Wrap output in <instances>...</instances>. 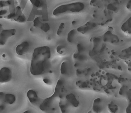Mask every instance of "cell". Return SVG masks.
<instances>
[{
  "label": "cell",
  "instance_id": "6da1fadb",
  "mask_svg": "<svg viewBox=\"0 0 131 113\" xmlns=\"http://www.w3.org/2000/svg\"><path fill=\"white\" fill-rule=\"evenodd\" d=\"M50 56L51 51L48 46H40L35 49L30 67L31 74L38 76L44 73L48 67Z\"/></svg>",
  "mask_w": 131,
  "mask_h": 113
},
{
  "label": "cell",
  "instance_id": "7a4b0ae2",
  "mask_svg": "<svg viewBox=\"0 0 131 113\" xmlns=\"http://www.w3.org/2000/svg\"><path fill=\"white\" fill-rule=\"evenodd\" d=\"M85 7L84 4L82 2H78L60 5L53 11V14L58 16L67 12H79L82 11Z\"/></svg>",
  "mask_w": 131,
  "mask_h": 113
},
{
  "label": "cell",
  "instance_id": "3957f363",
  "mask_svg": "<svg viewBox=\"0 0 131 113\" xmlns=\"http://www.w3.org/2000/svg\"><path fill=\"white\" fill-rule=\"evenodd\" d=\"M63 82L61 80H59L55 87L54 93L50 98L46 99L40 105V109L43 111H46L49 110L52 105L53 101L55 98L59 97L61 98L62 93L63 90Z\"/></svg>",
  "mask_w": 131,
  "mask_h": 113
},
{
  "label": "cell",
  "instance_id": "277c9868",
  "mask_svg": "<svg viewBox=\"0 0 131 113\" xmlns=\"http://www.w3.org/2000/svg\"><path fill=\"white\" fill-rule=\"evenodd\" d=\"M16 33L15 29H4L2 30L0 33V45H5L9 38L14 36Z\"/></svg>",
  "mask_w": 131,
  "mask_h": 113
},
{
  "label": "cell",
  "instance_id": "5b68a950",
  "mask_svg": "<svg viewBox=\"0 0 131 113\" xmlns=\"http://www.w3.org/2000/svg\"><path fill=\"white\" fill-rule=\"evenodd\" d=\"M12 78V72L9 68L4 67L0 70V83L9 82Z\"/></svg>",
  "mask_w": 131,
  "mask_h": 113
},
{
  "label": "cell",
  "instance_id": "8992f818",
  "mask_svg": "<svg viewBox=\"0 0 131 113\" xmlns=\"http://www.w3.org/2000/svg\"><path fill=\"white\" fill-rule=\"evenodd\" d=\"M0 100L6 104L12 105L15 102L16 98L15 96L12 94L0 92Z\"/></svg>",
  "mask_w": 131,
  "mask_h": 113
},
{
  "label": "cell",
  "instance_id": "52a82bcc",
  "mask_svg": "<svg viewBox=\"0 0 131 113\" xmlns=\"http://www.w3.org/2000/svg\"><path fill=\"white\" fill-rule=\"evenodd\" d=\"M33 26L41 29L44 32H47L50 29V25L48 23H44L42 22L40 17H37L33 21Z\"/></svg>",
  "mask_w": 131,
  "mask_h": 113
},
{
  "label": "cell",
  "instance_id": "ba28073f",
  "mask_svg": "<svg viewBox=\"0 0 131 113\" xmlns=\"http://www.w3.org/2000/svg\"><path fill=\"white\" fill-rule=\"evenodd\" d=\"M30 43L27 41H24L17 45L16 48V53L18 55H23L28 51L30 48Z\"/></svg>",
  "mask_w": 131,
  "mask_h": 113
},
{
  "label": "cell",
  "instance_id": "9c48e42d",
  "mask_svg": "<svg viewBox=\"0 0 131 113\" xmlns=\"http://www.w3.org/2000/svg\"><path fill=\"white\" fill-rule=\"evenodd\" d=\"M21 8L20 6H17L16 7V14L13 20L18 22L24 23L26 22V18L22 13Z\"/></svg>",
  "mask_w": 131,
  "mask_h": 113
},
{
  "label": "cell",
  "instance_id": "30bf717a",
  "mask_svg": "<svg viewBox=\"0 0 131 113\" xmlns=\"http://www.w3.org/2000/svg\"><path fill=\"white\" fill-rule=\"evenodd\" d=\"M96 26V24L91 22H88L83 26H81L78 28V32L82 33H85L88 31L93 29Z\"/></svg>",
  "mask_w": 131,
  "mask_h": 113
},
{
  "label": "cell",
  "instance_id": "8fae6325",
  "mask_svg": "<svg viewBox=\"0 0 131 113\" xmlns=\"http://www.w3.org/2000/svg\"><path fill=\"white\" fill-rule=\"evenodd\" d=\"M104 40L105 42L116 43L118 42L119 39L117 36L113 35L110 31H108L104 35Z\"/></svg>",
  "mask_w": 131,
  "mask_h": 113
},
{
  "label": "cell",
  "instance_id": "7c38bea8",
  "mask_svg": "<svg viewBox=\"0 0 131 113\" xmlns=\"http://www.w3.org/2000/svg\"><path fill=\"white\" fill-rule=\"evenodd\" d=\"M27 96L30 102L32 104H35L38 102L39 98L37 92L35 90H30L27 93Z\"/></svg>",
  "mask_w": 131,
  "mask_h": 113
},
{
  "label": "cell",
  "instance_id": "4fadbf2b",
  "mask_svg": "<svg viewBox=\"0 0 131 113\" xmlns=\"http://www.w3.org/2000/svg\"><path fill=\"white\" fill-rule=\"evenodd\" d=\"M131 18H129L126 22L123 24L121 26V30L125 33L130 34L131 33Z\"/></svg>",
  "mask_w": 131,
  "mask_h": 113
},
{
  "label": "cell",
  "instance_id": "5bb4252c",
  "mask_svg": "<svg viewBox=\"0 0 131 113\" xmlns=\"http://www.w3.org/2000/svg\"><path fill=\"white\" fill-rule=\"evenodd\" d=\"M66 99L68 102L75 107H77L79 105V102L76 98L75 95L73 93L69 94L66 96Z\"/></svg>",
  "mask_w": 131,
  "mask_h": 113
},
{
  "label": "cell",
  "instance_id": "9a60e30c",
  "mask_svg": "<svg viewBox=\"0 0 131 113\" xmlns=\"http://www.w3.org/2000/svg\"><path fill=\"white\" fill-rule=\"evenodd\" d=\"M101 100L100 98L96 99L95 100L93 105V110L95 112H100L101 110L102 106L101 105Z\"/></svg>",
  "mask_w": 131,
  "mask_h": 113
},
{
  "label": "cell",
  "instance_id": "2e32d148",
  "mask_svg": "<svg viewBox=\"0 0 131 113\" xmlns=\"http://www.w3.org/2000/svg\"><path fill=\"white\" fill-rule=\"evenodd\" d=\"M59 106L62 113L67 112V103L64 100H61L59 103Z\"/></svg>",
  "mask_w": 131,
  "mask_h": 113
},
{
  "label": "cell",
  "instance_id": "e0dca14e",
  "mask_svg": "<svg viewBox=\"0 0 131 113\" xmlns=\"http://www.w3.org/2000/svg\"><path fill=\"white\" fill-rule=\"evenodd\" d=\"M76 32L75 30L73 29L68 33L67 35V40L68 42L71 43L73 42L74 37L75 36V34H76Z\"/></svg>",
  "mask_w": 131,
  "mask_h": 113
},
{
  "label": "cell",
  "instance_id": "ac0fdd59",
  "mask_svg": "<svg viewBox=\"0 0 131 113\" xmlns=\"http://www.w3.org/2000/svg\"><path fill=\"white\" fill-rule=\"evenodd\" d=\"M67 63L66 62H63L62 63L61 66V72L62 74H66L68 72Z\"/></svg>",
  "mask_w": 131,
  "mask_h": 113
},
{
  "label": "cell",
  "instance_id": "d6986e66",
  "mask_svg": "<svg viewBox=\"0 0 131 113\" xmlns=\"http://www.w3.org/2000/svg\"><path fill=\"white\" fill-rule=\"evenodd\" d=\"M33 6L37 8H40L42 7V3L41 0H30Z\"/></svg>",
  "mask_w": 131,
  "mask_h": 113
},
{
  "label": "cell",
  "instance_id": "ffe728a7",
  "mask_svg": "<svg viewBox=\"0 0 131 113\" xmlns=\"http://www.w3.org/2000/svg\"><path fill=\"white\" fill-rule=\"evenodd\" d=\"M108 109L112 112H116L118 109V107L113 102H111L108 105Z\"/></svg>",
  "mask_w": 131,
  "mask_h": 113
},
{
  "label": "cell",
  "instance_id": "44dd1931",
  "mask_svg": "<svg viewBox=\"0 0 131 113\" xmlns=\"http://www.w3.org/2000/svg\"><path fill=\"white\" fill-rule=\"evenodd\" d=\"M64 23L63 22L61 23L59 25V27L58 29L57 30V34L58 35H60L62 33L63 29H64Z\"/></svg>",
  "mask_w": 131,
  "mask_h": 113
},
{
  "label": "cell",
  "instance_id": "7402d4cb",
  "mask_svg": "<svg viewBox=\"0 0 131 113\" xmlns=\"http://www.w3.org/2000/svg\"><path fill=\"white\" fill-rule=\"evenodd\" d=\"M64 48V47L63 46H58L57 48V51L59 53L61 54L63 52V49Z\"/></svg>",
  "mask_w": 131,
  "mask_h": 113
},
{
  "label": "cell",
  "instance_id": "603a6c76",
  "mask_svg": "<svg viewBox=\"0 0 131 113\" xmlns=\"http://www.w3.org/2000/svg\"><path fill=\"white\" fill-rule=\"evenodd\" d=\"M27 1L28 0H22L21 2L20 3V8H21L22 10H24L25 6L26 5Z\"/></svg>",
  "mask_w": 131,
  "mask_h": 113
},
{
  "label": "cell",
  "instance_id": "cb8c5ba5",
  "mask_svg": "<svg viewBox=\"0 0 131 113\" xmlns=\"http://www.w3.org/2000/svg\"><path fill=\"white\" fill-rule=\"evenodd\" d=\"M5 105L3 104H0V112L2 111L5 109Z\"/></svg>",
  "mask_w": 131,
  "mask_h": 113
},
{
  "label": "cell",
  "instance_id": "d4e9b609",
  "mask_svg": "<svg viewBox=\"0 0 131 113\" xmlns=\"http://www.w3.org/2000/svg\"><path fill=\"white\" fill-rule=\"evenodd\" d=\"M131 1H129L127 4V9H130L131 8Z\"/></svg>",
  "mask_w": 131,
  "mask_h": 113
},
{
  "label": "cell",
  "instance_id": "484cf974",
  "mask_svg": "<svg viewBox=\"0 0 131 113\" xmlns=\"http://www.w3.org/2000/svg\"><path fill=\"white\" fill-rule=\"evenodd\" d=\"M43 81L45 83H49V79H43Z\"/></svg>",
  "mask_w": 131,
  "mask_h": 113
},
{
  "label": "cell",
  "instance_id": "4316f807",
  "mask_svg": "<svg viewBox=\"0 0 131 113\" xmlns=\"http://www.w3.org/2000/svg\"><path fill=\"white\" fill-rule=\"evenodd\" d=\"M3 28L2 25L1 24H0V33H1L2 30H3Z\"/></svg>",
  "mask_w": 131,
  "mask_h": 113
},
{
  "label": "cell",
  "instance_id": "83f0119b",
  "mask_svg": "<svg viewBox=\"0 0 131 113\" xmlns=\"http://www.w3.org/2000/svg\"><path fill=\"white\" fill-rule=\"evenodd\" d=\"M76 22L75 21V20L73 21V22H72V25L75 24H76Z\"/></svg>",
  "mask_w": 131,
  "mask_h": 113
},
{
  "label": "cell",
  "instance_id": "f1b7e54d",
  "mask_svg": "<svg viewBox=\"0 0 131 113\" xmlns=\"http://www.w3.org/2000/svg\"><path fill=\"white\" fill-rule=\"evenodd\" d=\"M31 111H28H28H25V112H24V113H30Z\"/></svg>",
  "mask_w": 131,
  "mask_h": 113
},
{
  "label": "cell",
  "instance_id": "f546056e",
  "mask_svg": "<svg viewBox=\"0 0 131 113\" xmlns=\"http://www.w3.org/2000/svg\"><path fill=\"white\" fill-rule=\"evenodd\" d=\"M30 31H32V28H31L30 29Z\"/></svg>",
  "mask_w": 131,
  "mask_h": 113
},
{
  "label": "cell",
  "instance_id": "4dcf8cb0",
  "mask_svg": "<svg viewBox=\"0 0 131 113\" xmlns=\"http://www.w3.org/2000/svg\"><path fill=\"white\" fill-rule=\"evenodd\" d=\"M5 54H3V57H5Z\"/></svg>",
  "mask_w": 131,
  "mask_h": 113
},
{
  "label": "cell",
  "instance_id": "1f68e13d",
  "mask_svg": "<svg viewBox=\"0 0 131 113\" xmlns=\"http://www.w3.org/2000/svg\"><path fill=\"white\" fill-rule=\"evenodd\" d=\"M1 1V0H0V1Z\"/></svg>",
  "mask_w": 131,
  "mask_h": 113
}]
</instances>
